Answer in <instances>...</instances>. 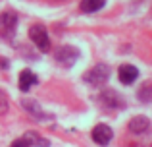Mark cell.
<instances>
[{
	"label": "cell",
	"instance_id": "9",
	"mask_svg": "<svg viewBox=\"0 0 152 147\" xmlns=\"http://www.w3.org/2000/svg\"><path fill=\"white\" fill-rule=\"evenodd\" d=\"M21 106L33 118H37V120H45V112H42V109L39 106V103L35 101V99H23V101H21Z\"/></svg>",
	"mask_w": 152,
	"mask_h": 147
},
{
	"label": "cell",
	"instance_id": "6",
	"mask_svg": "<svg viewBox=\"0 0 152 147\" xmlns=\"http://www.w3.org/2000/svg\"><path fill=\"white\" fill-rule=\"evenodd\" d=\"M118 75H119V81H121V83L129 85V83H133L135 79H137L139 70L135 68V66H131V64H121L119 70H118Z\"/></svg>",
	"mask_w": 152,
	"mask_h": 147
},
{
	"label": "cell",
	"instance_id": "13",
	"mask_svg": "<svg viewBox=\"0 0 152 147\" xmlns=\"http://www.w3.org/2000/svg\"><path fill=\"white\" fill-rule=\"evenodd\" d=\"M8 110V97L4 91H0V114H4Z\"/></svg>",
	"mask_w": 152,
	"mask_h": 147
},
{
	"label": "cell",
	"instance_id": "8",
	"mask_svg": "<svg viewBox=\"0 0 152 147\" xmlns=\"http://www.w3.org/2000/svg\"><path fill=\"white\" fill-rule=\"evenodd\" d=\"M150 128V120L146 116H135L129 120V132L133 134H145Z\"/></svg>",
	"mask_w": 152,
	"mask_h": 147
},
{
	"label": "cell",
	"instance_id": "11",
	"mask_svg": "<svg viewBox=\"0 0 152 147\" xmlns=\"http://www.w3.org/2000/svg\"><path fill=\"white\" fill-rule=\"evenodd\" d=\"M106 4V0H81V12L85 14H94V12L102 10V6Z\"/></svg>",
	"mask_w": 152,
	"mask_h": 147
},
{
	"label": "cell",
	"instance_id": "2",
	"mask_svg": "<svg viewBox=\"0 0 152 147\" xmlns=\"http://www.w3.org/2000/svg\"><path fill=\"white\" fill-rule=\"evenodd\" d=\"M29 39L37 45V49L41 52H48L50 50V37H48V31L45 29V25H41V23L31 25L29 27Z\"/></svg>",
	"mask_w": 152,
	"mask_h": 147
},
{
	"label": "cell",
	"instance_id": "14",
	"mask_svg": "<svg viewBox=\"0 0 152 147\" xmlns=\"http://www.w3.org/2000/svg\"><path fill=\"white\" fill-rule=\"evenodd\" d=\"M10 147H31V145H29V143H27V141L21 137V140H15V141H12V143H10Z\"/></svg>",
	"mask_w": 152,
	"mask_h": 147
},
{
	"label": "cell",
	"instance_id": "10",
	"mask_svg": "<svg viewBox=\"0 0 152 147\" xmlns=\"http://www.w3.org/2000/svg\"><path fill=\"white\" fill-rule=\"evenodd\" d=\"M102 103L106 106H114V109H119V106H123V101L118 97V93H115L114 89H106L102 93Z\"/></svg>",
	"mask_w": 152,
	"mask_h": 147
},
{
	"label": "cell",
	"instance_id": "12",
	"mask_svg": "<svg viewBox=\"0 0 152 147\" xmlns=\"http://www.w3.org/2000/svg\"><path fill=\"white\" fill-rule=\"evenodd\" d=\"M23 140L27 141L29 145H33V143H37L39 147H48V140H41L39 136H35V134H27Z\"/></svg>",
	"mask_w": 152,
	"mask_h": 147
},
{
	"label": "cell",
	"instance_id": "7",
	"mask_svg": "<svg viewBox=\"0 0 152 147\" xmlns=\"http://www.w3.org/2000/svg\"><path fill=\"white\" fill-rule=\"evenodd\" d=\"M37 83H39V78L31 72V70H23V72L19 74V89H21L23 93H27V91L33 85H37Z\"/></svg>",
	"mask_w": 152,
	"mask_h": 147
},
{
	"label": "cell",
	"instance_id": "5",
	"mask_svg": "<svg viewBox=\"0 0 152 147\" xmlns=\"http://www.w3.org/2000/svg\"><path fill=\"white\" fill-rule=\"evenodd\" d=\"M112 137H114V132H112L110 126H106V124L94 126V130H93V140H94V143H98V145H108V143L112 141Z\"/></svg>",
	"mask_w": 152,
	"mask_h": 147
},
{
	"label": "cell",
	"instance_id": "15",
	"mask_svg": "<svg viewBox=\"0 0 152 147\" xmlns=\"http://www.w3.org/2000/svg\"><path fill=\"white\" fill-rule=\"evenodd\" d=\"M54 2H62V0H54Z\"/></svg>",
	"mask_w": 152,
	"mask_h": 147
},
{
	"label": "cell",
	"instance_id": "4",
	"mask_svg": "<svg viewBox=\"0 0 152 147\" xmlns=\"http://www.w3.org/2000/svg\"><path fill=\"white\" fill-rule=\"evenodd\" d=\"M79 58V50L75 47H69V45H64L56 50V62L64 66V68H69V66L75 64V60Z\"/></svg>",
	"mask_w": 152,
	"mask_h": 147
},
{
	"label": "cell",
	"instance_id": "1",
	"mask_svg": "<svg viewBox=\"0 0 152 147\" xmlns=\"http://www.w3.org/2000/svg\"><path fill=\"white\" fill-rule=\"evenodd\" d=\"M108 78H110V68L106 64H96L94 68H91L89 72L83 74V81L93 85V87H98L102 83H106Z\"/></svg>",
	"mask_w": 152,
	"mask_h": 147
},
{
	"label": "cell",
	"instance_id": "3",
	"mask_svg": "<svg viewBox=\"0 0 152 147\" xmlns=\"http://www.w3.org/2000/svg\"><path fill=\"white\" fill-rule=\"evenodd\" d=\"M18 27V14L12 10H4L0 14V35L2 37H12Z\"/></svg>",
	"mask_w": 152,
	"mask_h": 147
}]
</instances>
